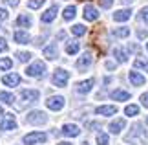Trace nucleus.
Segmentation results:
<instances>
[{"instance_id":"393cba45","label":"nucleus","mask_w":148,"mask_h":145,"mask_svg":"<svg viewBox=\"0 0 148 145\" xmlns=\"http://www.w3.org/2000/svg\"><path fill=\"white\" fill-rule=\"evenodd\" d=\"M0 101L8 103V105H13L15 96H13V94H9V92H0Z\"/></svg>"},{"instance_id":"a19ab883","label":"nucleus","mask_w":148,"mask_h":145,"mask_svg":"<svg viewBox=\"0 0 148 145\" xmlns=\"http://www.w3.org/2000/svg\"><path fill=\"white\" fill-rule=\"evenodd\" d=\"M130 50H132V51H135V53H139V51H141L139 44H132V46H130Z\"/></svg>"},{"instance_id":"a878e982","label":"nucleus","mask_w":148,"mask_h":145,"mask_svg":"<svg viewBox=\"0 0 148 145\" xmlns=\"http://www.w3.org/2000/svg\"><path fill=\"white\" fill-rule=\"evenodd\" d=\"M62 17H64V20H73V17H75V8H73V6H68L64 9V13H62Z\"/></svg>"},{"instance_id":"79ce46f5","label":"nucleus","mask_w":148,"mask_h":145,"mask_svg":"<svg viewBox=\"0 0 148 145\" xmlns=\"http://www.w3.org/2000/svg\"><path fill=\"white\" fill-rule=\"evenodd\" d=\"M8 4L9 6H16V4H18V0H8Z\"/></svg>"},{"instance_id":"a18cd8bd","label":"nucleus","mask_w":148,"mask_h":145,"mask_svg":"<svg viewBox=\"0 0 148 145\" xmlns=\"http://www.w3.org/2000/svg\"><path fill=\"white\" fill-rule=\"evenodd\" d=\"M0 116H2V107H0Z\"/></svg>"},{"instance_id":"ea45409f","label":"nucleus","mask_w":148,"mask_h":145,"mask_svg":"<svg viewBox=\"0 0 148 145\" xmlns=\"http://www.w3.org/2000/svg\"><path fill=\"white\" fill-rule=\"evenodd\" d=\"M137 37H139V39H146V37H148V31H146V30H139V31H137Z\"/></svg>"},{"instance_id":"39448f33","label":"nucleus","mask_w":148,"mask_h":145,"mask_svg":"<svg viewBox=\"0 0 148 145\" xmlns=\"http://www.w3.org/2000/svg\"><path fill=\"white\" fill-rule=\"evenodd\" d=\"M27 121H29L31 125H44L48 121V118L40 110H33V112H29V116H27Z\"/></svg>"},{"instance_id":"aec40b11","label":"nucleus","mask_w":148,"mask_h":145,"mask_svg":"<svg viewBox=\"0 0 148 145\" xmlns=\"http://www.w3.org/2000/svg\"><path fill=\"white\" fill-rule=\"evenodd\" d=\"M110 96H112V99H117V101H128L130 99V94L124 90H113Z\"/></svg>"},{"instance_id":"0eeeda50","label":"nucleus","mask_w":148,"mask_h":145,"mask_svg":"<svg viewBox=\"0 0 148 145\" xmlns=\"http://www.w3.org/2000/svg\"><path fill=\"white\" fill-rule=\"evenodd\" d=\"M0 129L2 130H16V119L13 114H5V118L0 123Z\"/></svg>"},{"instance_id":"c9c22d12","label":"nucleus","mask_w":148,"mask_h":145,"mask_svg":"<svg viewBox=\"0 0 148 145\" xmlns=\"http://www.w3.org/2000/svg\"><path fill=\"white\" fill-rule=\"evenodd\" d=\"M8 11H5V9H2V8H0V22H4V20H8Z\"/></svg>"},{"instance_id":"c756f323","label":"nucleus","mask_w":148,"mask_h":145,"mask_svg":"<svg viewBox=\"0 0 148 145\" xmlns=\"http://www.w3.org/2000/svg\"><path fill=\"white\" fill-rule=\"evenodd\" d=\"M113 35L124 39V37H128V35H130V30H128V28H117V30H113Z\"/></svg>"},{"instance_id":"6ab92c4d","label":"nucleus","mask_w":148,"mask_h":145,"mask_svg":"<svg viewBox=\"0 0 148 145\" xmlns=\"http://www.w3.org/2000/svg\"><path fill=\"white\" fill-rule=\"evenodd\" d=\"M128 77H130V83H132L134 86H141V85H145V77L141 75L139 72H130L128 74Z\"/></svg>"},{"instance_id":"9d476101","label":"nucleus","mask_w":148,"mask_h":145,"mask_svg":"<svg viewBox=\"0 0 148 145\" xmlns=\"http://www.w3.org/2000/svg\"><path fill=\"white\" fill-rule=\"evenodd\" d=\"M62 134H64V136H70V138H75V136H79V134H81V129H79L77 125H71V123H68V125H64V127H62Z\"/></svg>"},{"instance_id":"6e6552de","label":"nucleus","mask_w":148,"mask_h":145,"mask_svg":"<svg viewBox=\"0 0 148 145\" xmlns=\"http://www.w3.org/2000/svg\"><path fill=\"white\" fill-rule=\"evenodd\" d=\"M92 62H93V55L90 53V51H86V53H82V57H79L77 68H79V70H84V68H88Z\"/></svg>"},{"instance_id":"9b49d317","label":"nucleus","mask_w":148,"mask_h":145,"mask_svg":"<svg viewBox=\"0 0 148 145\" xmlns=\"http://www.w3.org/2000/svg\"><path fill=\"white\" fill-rule=\"evenodd\" d=\"M2 83L5 86H16L20 83V75L18 74H8V75H4L2 77Z\"/></svg>"},{"instance_id":"49530a36","label":"nucleus","mask_w":148,"mask_h":145,"mask_svg":"<svg viewBox=\"0 0 148 145\" xmlns=\"http://www.w3.org/2000/svg\"><path fill=\"white\" fill-rule=\"evenodd\" d=\"M82 145H90V143H86V142H84V143H82Z\"/></svg>"},{"instance_id":"e433bc0d","label":"nucleus","mask_w":148,"mask_h":145,"mask_svg":"<svg viewBox=\"0 0 148 145\" xmlns=\"http://www.w3.org/2000/svg\"><path fill=\"white\" fill-rule=\"evenodd\" d=\"M141 105L148 108V92H146V94H143V96H141Z\"/></svg>"},{"instance_id":"473e14b6","label":"nucleus","mask_w":148,"mask_h":145,"mask_svg":"<svg viewBox=\"0 0 148 145\" xmlns=\"http://www.w3.org/2000/svg\"><path fill=\"white\" fill-rule=\"evenodd\" d=\"M110 142H108V134L106 132H99L97 134V145H108Z\"/></svg>"},{"instance_id":"dca6fc26","label":"nucleus","mask_w":148,"mask_h":145,"mask_svg":"<svg viewBox=\"0 0 148 145\" xmlns=\"http://www.w3.org/2000/svg\"><path fill=\"white\" fill-rule=\"evenodd\" d=\"M84 19H86V20H90V22L97 20V19H99V13H97V9H95L93 6H86V8H84Z\"/></svg>"},{"instance_id":"4468645a","label":"nucleus","mask_w":148,"mask_h":145,"mask_svg":"<svg viewBox=\"0 0 148 145\" xmlns=\"http://www.w3.org/2000/svg\"><path fill=\"white\" fill-rule=\"evenodd\" d=\"M130 17H132V11L130 9H119L113 13V20L115 22H126Z\"/></svg>"},{"instance_id":"2eb2a0df","label":"nucleus","mask_w":148,"mask_h":145,"mask_svg":"<svg viewBox=\"0 0 148 145\" xmlns=\"http://www.w3.org/2000/svg\"><path fill=\"white\" fill-rule=\"evenodd\" d=\"M15 40H16V42H18V44H29L31 42V35H29V33H26V31H15Z\"/></svg>"},{"instance_id":"412c9836","label":"nucleus","mask_w":148,"mask_h":145,"mask_svg":"<svg viewBox=\"0 0 148 145\" xmlns=\"http://www.w3.org/2000/svg\"><path fill=\"white\" fill-rule=\"evenodd\" d=\"M44 57L46 59H57V44L55 42L44 48Z\"/></svg>"},{"instance_id":"bb28decb","label":"nucleus","mask_w":148,"mask_h":145,"mask_svg":"<svg viewBox=\"0 0 148 145\" xmlns=\"http://www.w3.org/2000/svg\"><path fill=\"white\" fill-rule=\"evenodd\" d=\"M11 66H13V61H11L9 57H4V59H0V72L9 70Z\"/></svg>"},{"instance_id":"7ed1b4c3","label":"nucleus","mask_w":148,"mask_h":145,"mask_svg":"<svg viewBox=\"0 0 148 145\" xmlns=\"http://www.w3.org/2000/svg\"><path fill=\"white\" fill-rule=\"evenodd\" d=\"M26 74L29 75V77H42L44 74H46V65H44L42 61H35L33 65L26 70Z\"/></svg>"},{"instance_id":"de8ad7c7","label":"nucleus","mask_w":148,"mask_h":145,"mask_svg":"<svg viewBox=\"0 0 148 145\" xmlns=\"http://www.w3.org/2000/svg\"><path fill=\"white\" fill-rule=\"evenodd\" d=\"M146 125H148V118H146Z\"/></svg>"},{"instance_id":"ddd939ff","label":"nucleus","mask_w":148,"mask_h":145,"mask_svg":"<svg viewBox=\"0 0 148 145\" xmlns=\"http://www.w3.org/2000/svg\"><path fill=\"white\" fill-rule=\"evenodd\" d=\"M92 88H93V79H86V81L77 83V92L79 94H88Z\"/></svg>"},{"instance_id":"72a5a7b5","label":"nucleus","mask_w":148,"mask_h":145,"mask_svg":"<svg viewBox=\"0 0 148 145\" xmlns=\"http://www.w3.org/2000/svg\"><path fill=\"white\" fill-rule=\"evenodd\" d=\"M42 4H44V0H29V2H27V6H29L31 9H37V8H40Z\"/></svg>"},{"instance_id":"5701e85b","label":"nucleus","mask_w":148,"mask_h":145,"mask_svg":"<svg viewBox=\"0 0 148 145\" xmlns=\"http://www.w3.org/2000/svg\"><path fill=\"white\" fill-rule=\"evenodd\" d=\"M113 53H115V57H117L119 62H126V61H128V51H126V50L115 48V50H113Z\"/></svg>"},{"instance_id":"f3484780","label":"nucleus","mask_w":148,"mask_h":145,"mask_svg":"<svg viewBox=\"0 0 148 145\" xmlns=\"http://www.w3.org/2000/svg\"><path fill=\"white\" fill-rule=\"evenodd\" d=\"M57 11H59V8H57V6H51L49 9H46V13H42V22H46V24H48V22H53Z\"/></svg>"},{"instance_id":"7c9ffc66","label":"nucleus","mask_w":148,"mask_h":145,"mask_svg":"<svg viewBox=\"0 0 148 145\" xmlns=\"http://www.w3.org/2000/svg\"><path fill=\"white\" fill-rule=\"evenodd\" d=\"M79 51V42H75V40H73V42H70L66 46V53H70V55H73V53H77Z\"/></svg>"},{"instance_id":"c85d7f7f","label":"nucleus","mask_w":148,"mask_h":145,"mask_svg":"<svg viewBox=\"0 0 148 145\" xmlns=\"http://www.w3.org/2000/svg\"><path fill=\"white\" fill-rule=\"evenodd\" d=\"M124 114L132 116V118H134V116H139V107L137 105H128L126 108H124Z\"/></svg>"},{"instance_id":"f03ea898","label":"nucleus","mask_w":148,"mask_h":145,"mask_svg":"<svg viewBox=\"0 0 148 145\" xmlns=\"http://www.w3.org/2000/svg\"><path fill=\"white\" fill-rule=\"evenodd\" d=\"M48 140V134L44 132H31V134H26L24 136V145H37V143H44Z\"/></svg>"},{"instance_id":"a211bd4d","label":"nucleus","mask_w":148,"mask_h":145,"mask_svg":"<svg viewBox=\"0 0 148 145\" xmlns=\"http://www.w3.org/2000/svg\"><path fill=\"white\" fill-rule=\"evenodd\" d=\"M124 127H126V123H124V119H115L113 123H110V127H108V130L112 132V134H119Z\"/></svg>"},{"instance_id":"09e8293b","label":"nucleus","mask_w":148,"mask_h":145,"mask_svg":"<svg viewBox=\"0 0 148 145\" xmlns=\"http://www.w3.org/2000/svg\"><path fill=\"white\" fill-rule=\"evenodd\" d=\"M146 50H148V44H146Z\"/></svg>"},{"instance_id":"2f4dec72","label":"nucleus","mask_w":148,"mask_h":145,"mask_svg":"<svg viewBox=\"0 0 148 145\" xmlns=\"http://www.w3.org/2000/svg\"><path fill=\"white\" fill-rule=\"evenodd\" d=\"M16 59H18L20 62H27L31 59V53L29 51H18V53H16Z\"/></svg>"},{"instance_id":"37998d69","label":"nucleus","mask_w":148,"mask_h":145,"mask_svg":"<svg viewBox=\"0 0 148 145\" xmlns=\"http://www.w3.org/2000/svg\"><path fill=\"white\" fill-rule=\"evenodd\" d=\"M59 145H71V143H68V142H60Z\"/></svg>"},{"instance_id":"f704fd0d","label":"nucleus","mask_w":148,"mask_h":145,"mask_svg":"<svg viewBox=\"0 0 148 145\" xmlns=\"http://www.w3.org/2000/svg\"><path fill=\"white\" fill-rule=\"evenodd\" d=\"M141 19H143L145 22H146V24H148V8H143V9H141Z\"/></svg>"},{"instance_id":"f8f14e48","label":"nucleus","mask_w":148,"mask_h":145,"mask_svg":"<svg viewBox=\"0 0 148 145\" xmlns=\"http://www.w3.org/2000/svg\"><path fill=\"white\" fill-rule=\"evenodd\" d=\"M115 112H117V107H113V105H104V107L95 108V114L97 116H113Z\"/></svg>"},{"instance_id":"cd10ccee","label":"nucleus","mask_w":148,"mask_h":145,"mask_svg":"<svg viewBox=\"0 0 148 145\" xmlns=\"http://www.w3.org/2000/svg\"><path fill=\"white\" fill-rule=\"evenodd\" d=\"M71 33H73V35H77V37H81V35H84V33H86V26L75 24V26L71 28Z\"/></svg>"},{"instance_id":"58836bf2","label":"nucleus","mask_w":148,"mask_h":145,"mask_svg":"<svg viewBox=\"0 0 148 145\" xmlns=\"http://www.w3.org/2000/svg\"><path fill=\"white\" fill-rule=\"evenodd\" d=\"M112 4H113V0H101L102 8H112Z\"/></svg>"},{"instance_id":"c03bdc74","label":"nucleus","mask_w":148,"mask_h":145,"mask_svg":"<svg viewBox=\"0 0 148 145\" xmlns=\"http://www.w3.org/2000/svg\"><path fill=\"white\" fill-rule=\"evenodd\" d=\"M124 2H126V4H130V2H132V0H124Z\"/></svg>"},{"instance_id":"20e7f679","label":"nucleus","mask_w":148,"mask_h":145,"mask_svg":"<svg viewBox=\"0 0 148 145\" xmlns=\"http://www.w3.org/2000/svg\"><path fill=\"white\" fill-rule=\"evenodd\" d=\"M68 79H70V74H68L66 70H62V68H57V70L53 72V85L55 86H66V83H68Z\"/></svg>"},{"instance_id":"1a4fd4ad","label":"nucleus","mask_w":148,"mask_h":145,"mask_svg":"<svg viewBox=\"0 0 148 145\" xmlns=\"http://www.w3.org/2000/svg\"><path fill=\"white\" fill-rule=\"evenodd\" d=\"M20 99L24 101V103L37 101V99H38V92H37V90H22V92H20Z\"/></svg>"},{"instance_id":"423d86ee","label":"nucleus","mask_w":148,"mask_h":145,"mask_svg":"<svg viewBox=\"0 0 148 145\" xmlns=\"http://www.w3.org/2000/svg\"><path fill=\"white\" fill-rule=\"evenodd\" d=\"M64 97L62 96H51V97H48L46 99V107L49 108V110H60L62 107H64Z\"/></svg>"},{"instance_id":"4be33fe9","label":"nucleus","mask_w":148,"mask_h":145,"mask_svg":"<svg viewBox=\"0 0 148 145\" xmlns=\"http://www.w3.org/2000/svg\"><path fill=\"white\" fill-rule=\"evenodd\" d=\"M16 24L20 28H31V17L29 15H18V19H16Z\"/></svg>"},{"instance_id":"f257e3e1","label":"nucleus","mask_w":148,"mask_h":145,"mask_svg":"<svg viewBox=\"0 0 148 145\" xmlns=\"http://www.w3.org/2000/svg\"><path fill=\"white\" fill-rule=\"evenodd\" d=\"M145 140H146V132H145V129H143V125L134 123V125H132V130H130V134L126 136V142L134 143V145H145Z\"/></svg>"},{"instance_id":"b1692460","label":"nucleus","mask_w":148,"mask_h":145,"mask_svg":"<svg viewBox=\"0 0 148 145\" xmlns=\"http://www.w3.org/2000/svg\"><path fill=\"white\" fill-rule=\"evenodd\" d=\"M134 68H137V70H146L148 72V59H135L134 61Z\"/></svg>"},{"instance_id":"4c0bfd02","label":"nucleus","mask_w":148,"mask_h":145,"mask_svg":"<svg viewBox=\"0 0 148 145\" xmlns=\"http://www.w3.org/2000/svg\"><path fill=\"white\" fill-rule=\"evenodd\" d=\"M8 50V42H5L4 37H0V51H5Z\"/></svg>"}]
</instances>
